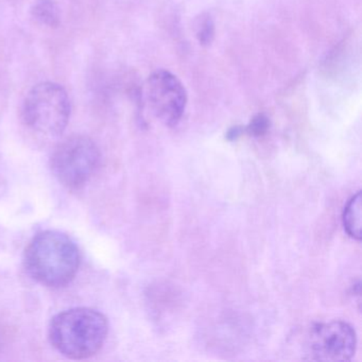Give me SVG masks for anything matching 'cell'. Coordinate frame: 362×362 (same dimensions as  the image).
Masks as SVG:
<instances>
[{
    "instance_id": "1",
    "label": "cell",
    "mask_w": 362,
    "mask_h": 362,
    "mask_svg": "<svg viewBox=\"0 0 362 362\" xmlns=\"http://www.w3.org/2000/svg\"><path fill=\"white\" fill-rule=\"evenodd\" d=\"M80 262V251L75 241L59 230L39 233L25 251L27 272L45 287L69 285L79 270Z\"/></svg>"
},
{
    "instance_id": "2",
    "label": "cell",
    "mask_w": 362,
    "mask_h": 362,
    "mask_svg": "<svg viewBox=\"0 0 362 362\" xmlns=\"http://www.w3.org/2000/svg\"><path fill=\"white\" fill-rule=\"evenodd\" d=\"M109 322L105 315L86 307L69 309L52 317L48 338L52 346L71 359H88L105 344Z\"/></svg>"
},
{
    "instance_id": "3",
    "label": "cell",
    "mask_w": 362,
    "mask_h": 362,
    "mask_svg": "<svg viewBox=\"0 0 362 362\" xmlns=\"http://www.w3.org/2000/svg\"><path fill=\"white\" fill-rule=\"evenodd\" d=\"M71 111V101L64 88L54 82H43L27 95L23 120L35 134L54 139L66 129Z\"/></svg>"
},
{
    "instance_id": "4",
    "label": "cell",
    "mask_w": 362,
    "mask_h": 362,
    "mask_svg": "<svg viewBox=\"0 0 362 362\" xmlns=\"http://www.w3.org/2000/svg\"><path fill=\"white\" fill-rule=\"evenodd\" d=\"M100 163V151L90 137L75 135L57 146L50 158L56 179L69 189H80L88 183Z\"/></svg>"
},
{
    "instance_id": "5",
    "label": "cell",
    "mask_w": 362,
    "mask_h": 362,
    "mask_svg": "<svg viewBox=\"0 0 362 362\" xmlns=\"http://www.w3.org/2000/svg\"><path fill=\"white\" fill-rule=\"evenodd\" d=\"M357 349L355 329L346 322L330 321L311 326L306 334L305 349L309 360L346 362Z\"/></svg>"
},
{
    "instance_id": "6",
    "label": "cell",
    "mask_w": 362,
    "mask_h": 362,
    "mask_svg": "<svg viewBox=\"0 0 362 362\" xmlns=\"http://www.w3.org/2000/svg\"><path fill=\"white\" fill-rule=\"evenodd\" d=\"M145 97L150 111L167 127H175L183 117L187 93L177 76L168 71H158L148 78Z\"/></svg>"
},
{
    "instance_id": "7",
    "label": "cell",
    "mask_w": 362,
    "mask_h": 362,
    "mask_svg": "<svg viewBox=\"0 0 362 362\" xmlns=\"http://www.w3.org/2000/svg\"><path fill=\"white\" fill-rule=\"evenodd\" d=\"M361 216L362 198L361 192L354 194L345 205L343 211L342 222L345 232L355 240H361Z\"/></svg>"
},
{
    "instance_id": "8",
    "label": "cell",
    "mask_w": 362,
    "mask_h": 362,
    "mask_svg": "<svg viewBox=\"0 0 362 362\" xmlns=\"http://www.w3.org/2000/svg\"><path fill=\"white\" fill-rule=\"evenodd\" d=\"M33 18L48 27H57L60 24L59 8L52 0H37L31 8Z\"/></svg>"
},
{
    "instance_id": "9",
    "label": "cell",
    "mask_w": 362,
    "mask_h": 362,
    "mask_svg": "<svg viewBox=\"0 0 362 362\" xmlns=\"http://www.w3.org/2000/svg\"><path fill=\"white\" fill-rule=\"evenodd\" d=\"M215 35V26L209 16L201 18L197 28V37L202 45H209Z\"/></svg>"
},
{
    "instance_id": "10",
    "label": "cell",
    "mask_w": 362,
    "mask_h": 362,
    "mask_svg": "<svg viewBox=\"0 0 362 362\" xmlns=\"http://www.w3.org/2000/svg\"><path fill=\"white\" fill-rule=\"evenodd\" d=\"M270 122L264 114H258L250 122L247 131L250 135L254 137L264 136L268 132Z\"/></svg>"
},
{
    "instance_id": "11",
    "label": "cell",
    "mask_w": 362,
    "mask_h": 362,
    "mask_svg": "<svg viewBox=\"0 0 362 362\" xmlns=\"http://www.w3.org/2000/svg\"><path fill=\"white\" fill-rule=\"evenodd\" d=\"M241 134H243V129L239 128V127H235V128H232L228 131V139L230 141H234V139H238Z\"/></svg>"
}]
</instances>
